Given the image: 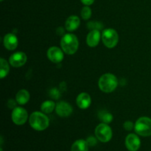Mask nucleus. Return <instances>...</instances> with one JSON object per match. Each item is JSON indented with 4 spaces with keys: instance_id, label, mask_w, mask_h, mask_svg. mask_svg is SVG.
<instances>
[{
    "instance_id": "22",
    "label": "nucleus",
    "mask_w": 151,
    "mask_h": 151,
    "mask_svg": "<svg viewBox=\"0 0 151 151\" xmlns=\"http://www.w3.org/2000/svg\"><path fill=\"white\" fill-rule=\"evenodd\" d=\"M88 27L91 30H93V29L100 30V29H101L103 28V24L98 22H90V23L88 24Z\"/></svg>"
},
{
    "instance_id": "25",
    "label": "nucleus",
    "mask_w": 151,
    "mask_h": 151,
    "mask_svg": "<svg viewBox=\"0 0 151 151\" xmlns=\"http://www.w3.org/2000/svg\"><path fill=\"white\" fill-rule=\"evenodd\" d=\"M16 103H17L16 101H14L13 100H9L8 103H7V106H8L10 109H15L16 108Z\"/></svg>"
},
{
    "instance_id": "17",
    "label": "nucleus",
    "mask_w": 151,
    "mask_h": 151,
    "mask_svg": "<svg viewBox=\"0 0 151 151\" xmlns=\"http://www.w3.org/2000/svg\"><path fill=\"white\" fill-rule=\"evenodd\" d=\"M71 151H88V145L86 140H76L71 147Z\"/></svg>"
},
{
    "instance_id": "24",
    "label": "nucleus",
    "mask_w": 151,
    "mask_h": 151,
    "mask_svg": "<svg viewBox=\"0 0 151 151\" xmlns=\"http://www.w3.org/2000/svg\"><path fill=\"white\" fill-rule=\"evenodd\" d=\"M86 142L87 143H88V146H94L96 145L97 143V139L94 138V137H89L88 138H87Z\"/></svg>"
},
{
    "instance_id": "3",
    "label": "nucleus",
    "mask_w": 151,
    "mask_h": 151,
    "mask_svg": "<svg viewBox=\"0 0 151 151\" xmlns=\"http://www.w3.org/2000/svg\"><path fill=\"white\" fill-rule=\"evenodd\" d=\"M118 85L116 77L111 73H106L102 75L98 81V86L102 91L111 93L114 91Z\"/></svg>"
},
{
    "instance_id": "27",
    "label": "nucleus",
    "mask_w": 151,
    "mask_h": 151,
    "mask_svg": "<svg viewBox=\"0 0 151 151\" xmlns=\"http://www.w3.org/2000/svg\"><path fill=\"white\" fill-rule=\"evenodd\" d=\"M57 33L58 35H64V31H63V29L62 27H58L57 29Z\"/></svg>"
},
{
    "instance_id": "14",
    "label": "nucleus",
    "mask_w": 151,
    "mask_h": 151,
    "mask_svg": "<svg viewBox=\"0 0 151 151\" xmlns=\"http://www.w3.org/2000/svg\"><path fill=\"white\" fill-rule=\"evenodd\" d=\"M76 103L81 109H86L91 103V99L89 94L86 92H82L77 97Z\"/></svg>"
},
{
    "instance_id": "8",
    "label": "nucleus",
    "mask_w": 151,
    "mask_h": 151,
    "mask_svg": "<svg viewBox=\"0 0 151 151\" xmlns=\"http://www.w3.org/2000/svg\"><path fill=\"white\" fill-rule=\"evenodd\" d=\"M64 52L58 47H52L47 51V57L49 60L55 63H59L63 60Z\"/></svg>"
},
{
    "instance_id": "2",
    "label": "nucleus",
    "mask_w": 151,
    "mask_h": 151,
    "mask_svg": "<svg viewBox=\"0 0 151 151\" xmlns=\"http://www.w3.org/2000/svg\"><path fill=\"white\" fill-rule=\"evenodd\" d=\"M60 46L66 54L73 55L78 51L79 42L76 35L72 33H66L60 40Z\"/></svg>"
},
{
    "instance_id": "5",
    "label": "nucleus",
    "mask_w": 151,
    "mask_h": 151,
    "mask_svg": "<svg viewBox=\"0 0 151 151\" xmlns=\"http://www.w3.org/2000/svg\"><path fill=\"white\" fill-rule=\"evenodd\" d=\"M102 41L108 48H114L119 41V35L117 32L112 28H108L103 30L102 33Z\"/></svg>"
},
{
    "instance_id": "9",
    "label": "nucleus",
    "mask_w": 151,
    "mask_h": 151,
    "mask_svg": "<svg viewBox=\"0 0 151 151\" xmlns=\"http://www.w3.org/2000/svg\"><path fill=\"white\" fill-rule=\"evenodd\" d=\"M27 58L23 52H16L11 55L9 58V63L13 67H21L26 63Z\"/></svg>"
},
{
    "instance_id": "13",
    "label": "nucleus",
    "mask_w": 151,
    "mask_h": 151,
    "mask_svg": "<svg viewBox=\"0 0 151 151\" xmlns=\"http://www.w3.org/2000/svg\"><path fill=\"white\" fill-rule=\"evenodd\" d=\"M100 32L98 29H93L86 36V44L90 47H95L100 41Z\"/></svg>"
},
{
    "instance_id": "28",
    "label": "nucleus",
    "mask_w": 151,
    "mask_h": 151,
    "mask_svg": "<svg viewBox=\"0 0 151 151\" xmlns=\"http://www.w3.org/2000/svg\"><path fill=\"white\" fill-rule=\"evenodd\" d=\"M0 1H3V0H0Z\"/></svg>"
},
{
    "instance_id": "18",
    "label": "nucleus",
    "mask_w": 151,
    "mask_h": 151,
    "mask_svg": "<svg viewBox=\"0 0 151 151\" xmlns=\"http://www.w3.org/2000/svg\"><path fill=\"white\" fill-rule=\"evenodd\" d=\"M56 104L52 100L44 101L41 106V110L44 114H50L55 109Z\"/></svg>"
},
{
    "instance_id": "7",
    "label": "nucleus",
    "mask_w": 151,
    "mask_h": 151,
    "mask_svg": "<svg viewBox=\"0 0 151 151\" xmlns=\"http://www.w3.org/2000/svg\"><path fill=\"white\" fill-rule=\"evenodd\" d=\"M11 119L13 123L17 125H22L28 119V113L22 107H16L11 114Z\"/></svg>"
},
{
    "instance_id": "1",
    "label": "nucleus",
    "mask_w": 151,
    "mask_h": 151,
    "mask_svg": "<svg viewBox=\"0 0 151 151\" xmlns=\"http://www.w3.org/2000/svg\"><path fill=\"white\" fill-rule=\"evenodd\" d=\"M29 123L34 130L42 131L49 127L50 119L43 112L35 111L31 114L29 116Z\"/></svg>"
},
{
    "instance_id": "26",
    "label": "nucleus",
    "mask_w": 151,
    "mask_h": 151,
    "mask_svg": "<svg viewBox=\"0 0 151 151\" xmlns=\"http://www.w3.org/2000/svg\"><path fill=\"white\" fill-rule=\"evenodd\" d=\"M81 2L86 6H89L94 2L95 0H81Z\"/></svg>"
},
{
    "instance_id": "10",
    "label": "nucleus",
    "mask_w": 151,
    "mask_h": 151,
    "mask_svg": "<svg viewBox=\"0 0 151 151\" xmlns=\"http://www.w3.org/2000/svg\"><path fill=\"white\" fill-rule=\"evenodd\" d=\"M125 146L129 151H137L141 146V140L135 134H130L125 139Z\"/></svg>"
},
{
    "instance_id": "12",
    "label": "nucleus",
    "mask_w": 151,
    "mask_h": 151,
    "mask_svg": "<svg viewBox=\"0 0 151 151\" xmlns=\"http://www.w3.org/2000/svg\"><path fill=\"white\" fill-rule=\"evenodd\" d=\"M4 46L7 50H14L17 48L19 41L16 35L13 33H7L4 35L3 39Z\"/></svg>"
},
{
    "instance_id": "15",
    "label": "nucleus",
    "mask_w": 151,
    "mask_h": 151,
    "mask_svg": "<svg viewBox=\"0 0 151 151\" xmlns=\"http://www.w3.org/2000/svg\"><path fill=\"white\" fill-rule=\"evenodd\" d=\"M80 24H81V20H80L79 17L77 16H71L66 19V22H65V27L69 32H72L75 31L79 27Z\"/></svg>"
},
{
    "instance_id": "11",
    "label": "nucleus",
    "mask_w": 151,
    "mask_h": 151,
    "mask_svg": "<svg viewBox=\"0 0 151 151\" xmlns=\"http://www.w3.org/2000/svg\"><path fill=\"white\" fill-rule=\"evenodd\" d=\"M72 111L73 108L67 102L60 101L56 104V113L61 117H68L72 113Z\"/></svg>"
},
{
    "instance_id": "20",
    "label": "nucleus",
    "mask_w": 151,
    "mask_h": 151,
    "mask_svg": "<svg viewBox=\"0 0 151 151\" xmlns=\"http://www.w3.org/2000/svg\"><path fill=\"white\" fill-rule=\"evenodd\" d=\"M99 118L103 121L104 123L109 124L113 120V116L111 114L106 111H101L99 113Z\"/></svg>"
},
{
    "instance_id": "23",
    "label": "nucleus",
    "mask_w": 151,
    "mask_h": 151,
    "mask_svg": "<svg viewBox=\"0 0 151 151\" xmlns=\"http://www.w3.org/2000/svg\"><path fill=\"white\" fill-rule=\"evenodd\" d=\"M134 125H135V124L133 123L131 121H126V122L123 124V128H125L126 131H131L133 128H134Z\"/></svg>"
},
{
    "instance_id": "21",
    "label": "nucleus",
    "mask_w": 151,
    "mask_h": 151,
    "mask_svg": "<svg viewBox=\"0 0 151 151\" xmlns=\"http://www.w3.org/2000/svg\"><path fill=\"white\" fill-rule=\"evenodd\" d=\"M81 17L84 20H88L91 18V9L90 8L89 6L85 5V7H83L81 10Z\"/></svg>"
},
{
    "instance_id": "16",
    "label": "nucleus",
    "mask_w": 151,
    "mask_h": 151,
    "mask_svg": "<svg viewBox=\"0 0 151 151\" xmlns=\"http://www.w3.org/2000/svg\"><path fill=\"white\" fill-rule=\"evenodd\" d=\"M30 98L29 91L26 89H22L17 92L16 95V100L19 105H24L28 103Z\"/></svg>"
},
{
    "instance_id": "19",
    "label": "nucleus",
    "mask_w": 151,
    "mask_h": 151,
    "mask_svg": "<svg viewBox=\"0 0 151 151\" xmlns=\"http://www.w3.org/2000/svg\"><path fill=\"white\" fill-rule=\"evenodd\" d=\"M0 66H1V69H0V78L3 79L9 73L10 66H9V64L7 60L3 58H0Z\"/></svg>"
},
{
    "instance_id": "6",
    "label": "nucleus",
    "mask_w": 151,
    "mask_h": 151,
    "mask_svg": "<svg viewBox=\"0 0 151 151\" xmlns=\"http://www.w3.org/2000/svg\"><path fill=\"white\" fill-rule=\"evenodd\" d=\"M95 136L99 141L106 143L111 139L113 132L111 127L108 124L103 122L99 124L95 128Z\"/></svg>"
},
{
    "instance_id": "4",
    "label": "nucleus",
    "mask_w": 151,
    "mask_h": 151,
    "mask_svg": "<svg viewBox=\"0 0 151 151\" xmlns=\"http://www.w3.org/2000/svg\"><path fill=\"white\" fill-rule=\"evenodd\" d=\"M134 130L138 135L142 137L151 136V119L147 116H142L137 119L134 125Z\"/></svg>"
}]
</instances>
